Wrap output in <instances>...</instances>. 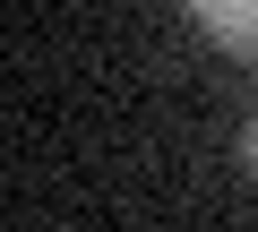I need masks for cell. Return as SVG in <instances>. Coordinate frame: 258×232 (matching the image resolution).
<instances>
[{
  "instance_id": "6da1fadb",
  "label": "cell",
  "mask_w": 258,
  "mask_h": 232,
  "mask_svg": "<svg viewBox=\"0 0 258 232\" xmlns=\"http://www.w3.org/2000/svg\"><path fill=\"white\" fill-rule=\"evenodd\" d=\"M181 9L224 43V52H241V60H258V0H181Z\"/></svg>"
},
{
  "instance_id": "7a4b0ae2",
  "label": "cell",
  "mask_w": 258,
  "mask_h": 232,
  "mask_svg": "<svg viewBox=\"0 0 258 232\" xmlns=\"http://www.w3.org/2000/svg\"><path fill=\"white\" fill-rule=\"evenodd\" d=\"M241 164L258 172V112H249V129H241Z\"/></svg>"
}]
</instances>
